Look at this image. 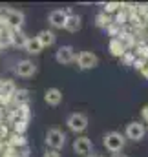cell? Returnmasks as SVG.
<instances>
[{"label": "cell", "mask_w": 148, "mask_h": 157, "mask_svg": "<svg viewBox=\"0 0 148 157\" xmlns=\"http://www.w3.org/2000/svg\"><path fill=\"white\" fill-rule=\"evenodd\" d=\"M38 42L42 44V48H49V46H53L55 44V40H57V37H55V33L53 31H48V29H44V31H40L37 35Z\"/></svg>", "instance_id": "obj_12"}, {"label": "cell", "mask_w": 148, "mask_h": 157, "mask_svg": "<svg viewBox=\"0 0 148 157\" xmlns=\"http://www.w3.org/2000/svg\"><path fill=\"white\" fill-rule=\"evenodd\" d=\"M24 24V13L18 9H11L7 20H6V28L9 29H20V26Z\"/></svg>", "instance_id": "obj_10"}, {"label": "cell", "mask_w": 148, "mask_h": 157, "mask_svg": "<svg viewBox=\"0 0 148 157\" xmlns=\"http://www.w3.org/2000/svg\"><path fill=\"white\" fill-rule=\"evenodd\" d=\"M111 22L108 20V17H106V13H101V15H97V26L99 28H108Z\"/></svg>", "instance_id": "obj_19"}, {"label": "cell", "mask_w": 148, "mask_h": 157, "mask_svg": "<svg viewBox=\"0 0 148 157\" xmlns=\"http://www.w3.org/2000/svg\"><path fill=\"white\" fill-rule=\"evenodd\" d=\"M121 7V4L119 2H110V4H106L104 6V13H113V11H117Z\"/></svg>", "instance_id": "obj_21"}, {"label": "cell", "mask_w": 148, "mask_h": 157, "mask_svg": "<svg viewBox=\"0 0 148 157\" xmlns=\"http://www.w3.org/2000/svg\"><path fill=\"white\" fill-rule=\"evenodd\" d=\"M44 157H60V155H59V152H55V150H48V152L44 154Z\"/></svg>", "instance_id": "obj_22"}, {"label": "cell", "mask_w": 148, "mask_h": 157, "mask_svg": "<svg viewBox=\"0 0 148 157\" xmlns=\"http://www.w3.org/2000/svg\"><path fill=\"white\" fill-rule=\"evenodd\" d=\"M11 39H13V46H17V48H26L29 37H26V33L20 31V29H11Z\"/></svg>", "instance_id": "obj_13"}, {"label": "cell", "mask_w": 148, "mask_h": 157, "mask_svg": "<svg viewBox=\"0 0 148 157\" xmlns=\"http://www.w3.org/2000/svg\"><path fill=\"white\" fill-rule=\"evenodd\" d=\"M7 146L9 148H26V137L24 135H20V133H13L11 135V141L7 143Z\"/></svg>", "instance_id": "obj_18"}, {"label": "cell", "mask_w": 148, "mask_h": 157, "mask_svg": "<svg viewBox=\"0 0 148 157\" xmlns=\"http://www.w3.org/2000/svg\"><path fill=\"white\" fill-rule=\"evenodd\" d=\"M44 101L49 104V106H59L62 102V91L59 88H48L44 91Z\"/></svg>", "instance_id": "obj_11"}, {"label": "cell", "mask_w": 148, "mask_h": 157, "mask_svg": "<svg viewBox=\"0 0 148 157\" xmlns=\"http://www.w3.org/2000/svg\"><path fill=\"white\" fill-rule=\"evenodd\" d=\"M13 101H15L17 106H26L28 101H29V90H26V88H18V90L15 91Z\"/></svg>", "instance_id": "obj_14"}, {"label": "cell", "mask_w": 148, "mask_h": 157, "mask_svg": "<svg viewBox=\"0 0 148 157\" xmlns=\"http://www.w3.org/2000/svg\"><path fill=\"white\" fill-rule=\"evenodd\" d=\"M26 53H29V55H38L44 48H42V44L38 42L37 37H29V40H28V44H26Z\"/></svg>", "instance_id": "obj_15"}, {"label": "cell", "mask_w": 148, "mask_h": 157, "mask_svg": "<svg viewBox=\"0 0 148 157\" xmlns=\"http://www.w3.org/2000/svg\"><path fill=\"white\" fill-rule=\"evenodd\" d=\"M66 124H68V128L75 132V133H80V132H84L86 128H88V117L84 115V113H72L68 121H66Z\"/></svg>", "instance_id": "obj_3"}, {"label": "cell", "mask_w": 148, "mask_h": 157, "mask_svg": "<svg viewBox=\"0 0 148 157\" xmlns=\"http://www.w3.org/2000/svg\"><path fill=\"white\" fill-rule=\"evenodd\" d=\"M73 150L77 155H92V141L88 137H77L73 141Z\"/></svg>", "instance_id": "obj_8"}, {"label": "cell", "mask_w": 148, "mask_h": 157, "mask_svg": "<svg viewBox=\"0 0 148 157\" xmlns=\"http://www.w3.org/2000/svg\"><path fill=\"white\" fill-rule=\"evenodd\" d=\"M146 133V128L145 124H141L139 121H132L126 124V137L132 139V141H141Z\"/></svg>", "instance_id": "obj_5"}, {"label": "cell", "mask_w": 148, "mask_h": 157, "mask_svg": "<svg viewBox=\"0 0 148 157\" xmlns=\"http://www.w3.org/2000/svg\"><path fill=\"white\" fill-rule=\"evenodd\" d=\"M68 17H70V15H68L66 11H62V9H55V11H51V13H49L48 20H49V24H51L53 28H57V29H62V28H66Z\"/></svg>", "instance_id": "obj_7"}, {"label": "cell", "mask_w": 148, "mask_h": 157, "mask_svg": "<svg viewBox=\"0 0 148 157\" xmlns=\"http://www.w3.org/2000/svg\"><path fill=\"white\" fill-rule=\"evenodd\" d=\"M111 157H126V155H124V154H113Z\"/></svg>", "instance_id": "obj_24"}, {"label": "cell", "mask_w": 148, "mask_h": 157, "mask_svg": "<svg viewBox=\"0 0 148 157\" xmlns=\"http://www.w3.org/2000/svg\"><path fill=\"white\" fill-rule=\"evenodd\" d=\"M137 68H139V71L143 73V77L148 78V60H146V59H141V60H137Z\"/></svg>", "instance_id": "obj_20"}, {"label": "cell", "mask_w": 148, "mask_h": 157, "mask_svg": "<svg viewBox=\"0 0 148 157\" xmlns=\"http://www.w3.org/2000/svg\"><path fill=\"white\" fill-rule=\"evenodd\" d=\"M80 20H82V18H80L79 15H70V17H68V22H66V28H64V29H66V31H70V33L79 31V29H80V24H82Z\"/></svg>", "instance_id": "obj_17"}, {"label": "cell", "mask_w": 148, "mask_h": 157, "mask_svg": "<svg viewBox=\"0 0 148 157\" xmlns=\"http://www.w3.org/2000/svg\"><path fill=\"white\" fill-rule=\"evenodd\" d=\"M97 64H99V59H97V55L92 53V51H80L79 57H77V66H79L80 70H92V68H95Z\"/></svg>", "instance_id": "obj_4"}, {"label": "cell", "mask_w": 148, "mask_h": 157, "mask_svg": "<svg viewBox=\"0 0 148 157\" xmlns=\"http://www.w3.org/2000/svg\"><path fill=\"white\" fill-rule=\"evenodd\" d=\"M88 157H103V155H99V154H92V155H88Z\"/></svg>", "instance_id": "obj_25"}, {"label": "cell", "mask_w": 148, "mask_h": 157, "mask_svg": "<svg viewBox=\"0 0 148 157\" xmlns=\"http://www.w3.org/2000/svg\"><path fill=\"white\" fill-rule=\"evenodd\" d=\"M15 73L18 75V77H33L35 73H37V66L31 62V60H20L18 64H17V68H15Z\"/></svg>", "instance_id": "obj_9"}, {"label": "cell", "mask_w": 148, "mask_h": 157, "mask_svg": "<svg viewBox=\"0 0 148 157\" xmlns=\"http://www.w3.org/2000/svg\"><path fill=\"white\" fill-rule=\"evenodd\" d=\"M0 53H2V48H0Z\"/></svg>", "instance_id": "obj_26"}, {"label": "cell", "mask_w": 148, "mask_h": 157, "mask_svg": "<svg viewBox=\"0 0 148 157\" xmlns=\"http://www.w3.org/2000/svg\"><path fill=\"white\" fill-rule=\"evenodd\" d=\"M110 51H111V55H115V57H124L126 48L123 46V42L119 40V37H115V39L110 40Z\"/></svg>", "instance_id": "obj_16"}, {"label": "cell", "mask_w": 148, "mask_h": 157, "mask_svg": "<svg viewBox=\"0 0 148 157\" xmlns=\"http://www.w3.org/2000/svg\"><path fill=\"white\" fill-rule=\"evenodd\" d=\"M106 150H110L111 154H119L123 148H124V137L119 133V132H108L103 139Z\"/></svg>", "instance_id": "obj_1"}, {"label": "cell", "mask_w": 148, "mask_h": 157, "mask_svg": "<svg viewBox=\"0 0 148 157\" xmlns=\"http://www.w3.org/2000/svg\"><path fill=\"white\" fill-rule=\"evenodd\" d=\"M77 53H75V49L72 46H62V48H59L57 49V53H55V59H57V62L59 64H72L77 60Z\"/></svg>", "instance_id": "obj_6"}, {"label": "cell", "mask_w": 148, "mask_h": 157, "mask_svg": "<svg viewBox=\"0 0 148 157\" xmlns=\"http://www.w3.org/2000/svg\"><path fill=\"white\" fill-rule=\"evenodd\" d=\"M141 115H143V119H145V121L148 122V106H145V108H143V112H141Z\"/></svg>", "instance_id": "obj_23"}, {"label": "cell", "mask_w": 148, "mask_h": 157, "mask_svg": "<svg viewBox=\"0 0 148 157\" xmlns=\"http://www.w3.org/2000/svg\"><path fill=\"white\" fill-rule=\"evenodd\" d=\"M46 144L51 148V150H60L64 144H66V135H64V132H60L59 128H51V130H48V133H46Z\"/></svg>", "instance_id": "obj_2"}]
</instances>
